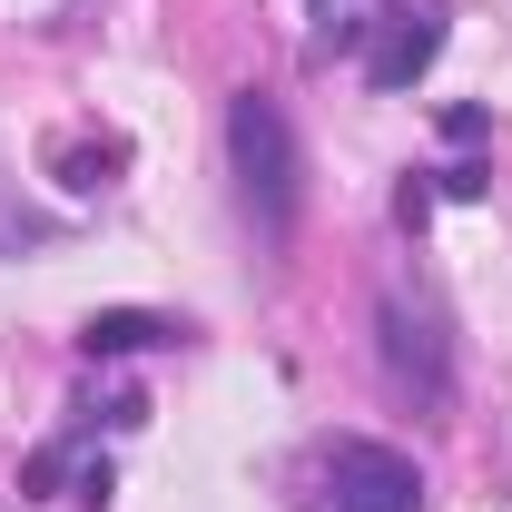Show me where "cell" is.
Returning <instances> with one entry per match:
<instances>
[{
    "mask_svg": "<svg viewBox=\"0 0 512 512\" xmlns=\"http://www.w3.org/2000/svg\"><path fill=\"white\" fill-rule=\"evenodd\" d=\"M306 512H424V473L394 444H325L306 463Z\"/></svg>",
    "mask_w": 512,
    "mask_h": 512,
    "instance_id": "obj_2",
    "label": "cell"
},
{
    "mask_svg": "<svg viewBox=\"0 0 512 512\" xmlns=\"http://www.w3.org/2000/svg\"><path fill=\"white\" fill-rule=\"evenodd\" d=\"M79 345H89V355H148V345H188V325L178 316H138V306H109V316L79 325Z\"/></svg>",
    "mask_w": 512,
    "mask_h": 512,
    "instance_id": "obj_6",
    "label": "cell"
},
{
    "mask_svg": "<svg viewBox=\"0 0 512 512\" xmlns=\"http://www.w3.org/2000/svg\"><path fill=\"white\" fill-rule=\"evenodd\" d=\"M444 60V0H384L375 40H365V79L375 89H414Z\"/></svg>",
    "mask_w": 512,
    "mask_h": 512,
    "instance_id": "obj_4",
    "label": "cell"
},
{
    "mask_svg": "<svg viewBox=\"0 0 512 512\" xmlns=\"http://www.w3.org/2000/svg\"><path fill=\"white\" fill-rule=\"evenodd\" d=\"M375 335H384V375L404 384L414 404H444L453 394V335H444V306H434L424 286H394Z\"/></svg>",
    "mask_w": 512,
    "mask_h": 512,
    "instance_id": "obj_3",
    "label": "cell"
},
{
    "mask_svg": "<svg viewBox=\"0 0 512 512\" xmlns=\"http://www.w3.org/2000/svg\"><path fill=\"white\" fill-rule=\"evenodd\" d=\"M227 158H237V197H247L256 237H286L296 227V128L276 99H227Z\"/></svg>",
    "mask_w": 512,
    "mask_h": 512,
    "instance_id": "obj_1",
    "label": "cell"
},
{
    "mask_svg": "<svg viewBox=\"0 0 512 512\" xmlns=\"http://www.w3.org/2000/svg\"><path fill=\"white\" fill-rule=\"evenodd\" d=\"M306 10H316V60H335V50L365 60V40H375V20H384V0H306Z\"/></svg>",
    "mask_w": 512,
    "mask_h": 512,
    "instance_id": "obj_7",
    "label": "cell"
},
{
    "mask_svg": "<svg viewBox=\"0 0 512 512\" xmlns=\"http://www.w3.org/2000/svg\"><path fill=\"white\" fill-rule=\"evenodd\" d=\"M20 493H40V503H109V453L89 444V434L40 444L30 463H20Z\"/></svg>",
    "mask_w": 512,
    "mask_h": 512,
    "instance_id": "obj_5",
    "label": "cell"
}]
</instances>
